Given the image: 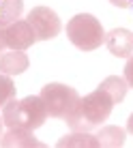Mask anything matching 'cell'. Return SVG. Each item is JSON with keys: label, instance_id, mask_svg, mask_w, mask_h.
I'll return each instance as SVG.
<instances>
[{"label": "cell", "instance_id": "8fae6325", "mask_svg": "<svg viewBox=\"0 0 133 148\" xmlns=\"http://www.w3.org/2000/svg\"><path fill=\"white\" fill-rule=\"evenodd\" d=\"M24 11V0H0V28L17 22Z\"/></svg>", "mask_w": 133, "mask_h": 148}, {"label": "cell", "instance_id": "3957f363", "mask_svg": "<svg viewBox=\"0 0 133 148\" xmlns=\"http://www.w3.org/2000/svg\"><path fill=\"white\" fill-rule=\"evenodd\" d=\"M66 37L82 52H93L105 43V30L90 13H80L66 22Z\"/></svg>", "mask_w": 133, "mask_h": 148}, {"label": "cell", "instance_id": "2e32d148", "mask_svg": "<svg viewBox=\"0 0 133 148\" xmlns=\"http://www.w3.org/2000/svg\"><path fill=\"white\" fill-rule=\"evenodd\" d=\"M110 2L118 9H133V0H110Z\"/></svg>", "mask_w": 133, "mask_h": 148}, {"label": "cell", "instance_id": "9a60e30c", "mask_svg": "<svg viewBox=\"0 0 133 148\" xmlns=\"http://www.w3.org/2000/svg\"><path fill=\"white\" fill-rule=\"evenodd\" d=\"M125 82L133 88V54L129 56V60H127V64H125Z\"/></svg>", "mask_w": 133, "mask_h": 148}, {"label": "cell", "instance_id": "30bf717a", "mask_svg": "<svg viewBox=\"0 0 133 148\" xmlns=\"http://www.w3.org/2000/svg\"><path fill=\"white\" fill-rule=\"evenodd\" d=\"M97 148L99 140L97 135H90L88 131H73L71 135H64L62 140H58V148Z\"/></svg>", "mask_w": 133, "mask_h": 148}, {"label": "cell", "instance_id": "ac0fdd59", "mask_svg": "<svg viewBox=\"0 0 133 148\" xmlns=\"http://www.w3.org/2000/svg\"><path fill=\"white\" fill-rule=\"evenodd\" d=\"M7 47V45H4V37H2V28H0V54H2V49Z\"/></svg>", "mask_w": 133, "mask_h": 148}, {"label": "cell", "instance_id": "6da1fadb", "mask_svg": "<svg viewBox=\"0 0 133 148\" xmlns=\"http://www.w3.org/2000/svg\"><path fill=\"white\" fill-rule=\"evenodd\" d=\"M114 101L105 90L97 88L90 95H86L84 99H77L75 108L71 110V114L66 116V125L71 127V131H93L97 127H101L110 118Z\"/></svg>", "mask_w": 133, "mask_h": 148}, {"label": "cell", "instance_id": "4fadbf2b", "mask_svg": "<svg viewBox=\"0 0 133 148\" xmlns=\"http://www.w3.org/2000/svg\"><path fill=\"white\" fill-rule=\"evenodd\" d=\"M97 140H99V146H103V148H118L125 144V129H120L116 125L103 127L99 131V135H97Z\"/></svg>", "mask_w": 133, "mask_h": 148}, {"label": "cell", "instance_id": "5bb4252c", "mask_svg": "<svg viewBox=\"0 0 133 148\" xmlns=\"http://www.w3.org/2000/svg\"><path fill=\"white\" fill-rule=\"evenodd\" d=\"M11 99H15V84L11 75L0 73V108H4Z\"/></svg>", "mask_w": 133, "mask_h": 148}, {"label": "cell", "instance_id": "8992f818", "mask_svg": "<svg viewBox=\"0 0 133 148\" xmlns=\"http://www.w3.org/2000/svg\"><path fill=\"white\" fill-rule=\"evenodd\" d=\"M2 37H4V45L9 49H28L37 43L32 26L26 19H17V22L9 24L7 28H2Z\"/></svg>", "mask_w": 133, "mask_h": 148}, {"label": "cell", "instance_id": "9c48e42d", "mask_svg": "<svg viewBox=\"0 0 133 148\" xmlns=\"http://www.w3.org/2000/svg\"><path fill=\"white\" fill-rule=\"evenodd\" d=\"M30 60L22 49H11V52L0 54V73L4 75H19L28 69Z\"/></svg>", "mask_w": 133, "mask_h": 148}, {"label": "cell", "instance_id": "52a82bcc", "mask_svg": "<svg viewBox=\"0 0 133 148\" xmlns=\"http://www.w3.org/2000/svg\"><path fill=\"white\" fill-rule=\"evenodd\" d=\"M105 45L112 56L116 58H129L133 54V32L125 28H114L105 34Z\"/></svg>", "mask_w": 133, "mask_h": 148}, {"label": "cell", "instance_id": "7a4b0ae2", "mask_svg": "<svg viewBox=\"0 0 133 148\" xmlns=\"http://www.w3.org/2000/svg\"><path fill=\"white\" fill-rule=\"evenodd\" d=\"M47 110L39 95H30L26 99L17 101L11 99L2 108V120L9 129H28L34 131L47 120Z\"/></svg>", "mask_w": 133, "mask_h": 148}, {"label": "cell", "instance_id": "d6986e66", "mask_svg": "<svg viewBox=\"0 0 133 148\" xmlns=\"http://www.w3.org/2000/svg\"><path fill=\"white\" fill-rule=\"evenodd\" d=\"M2 127H4V120H2V116H0V135H2Z\"/></svg>", "mask_w": 133, "mask_h": 148}, {"label": "cell", "instance_id": "ba28073f", "mask_svg": "<svg viewBox=\"0 0 133 148\" xmlns=\"http://www.w3.org/2000/svg\"><path fill=\"white\" fill-rule=\"evenodd\" d=\"M0 146L2 148H41L43 144L32 135L28 129H9L4 135H0Z\"/></svg>", "mask_w": 133, "mask_h": 148}, {"label": "cell", "instance_id": "7c38bea8", "mask_svg": "<svg viewBox=\"0 0 133 148\" xmlns=\"http://www.w3.org/2000/svg\"><path fill=\"white\" fill-rule=\"evenodd\" d=\"M99 88L105 90V92L112 97V101H114V103H120V101L125 99V95H127V88H129V84L125 82V77L110 75V77H105V79L99 84Z\"/></svg>", "mask_w": 133, "mask_h": 148}, {"label": "cell", "instance_id": "e0dca14e", "mask_svg": "<svg viewBox=\"0 0 133 148\" xmlns=\"http://www.w3.org/2000/svg\"><path fill=\"white\" fill-rule=\"evenodd\" d=\"M127 129H129V133H133V114L129 116V120H127Z\"/></svg>", "mask_w": 133, "mask_h": 148}, {"label": "cell", "instance_id": "277c9868", "mask_svg": "<svg viewBox=\"0 0 133 148\" xmlns=\"http://www.w3.org/2000/svg\"><path fill=\"white\" fill-rule=\"evenodd\" d=\"M39 97L43 99L45 110H47V114L52 118H66L71 114V110L75 108L77 99H80L75 88H71L66 84H58V82L43 86Z\"/></svg>", "mask_w": 133, "mask_h": 148}, {"label": "cell", "instance_id": "5b68a950", "mask_svg": "<svg viewBox=\"0 0 133 148\" xmlns=\"http://www.w3.org/2000/svg\"><path fill=\"white\" fill-rule=\"evenodd\" d=\"M26 22L32 26L37 41H49V39L58 37L60 30H62L60 17L49 7H34L32 11L28 13Z\"/></svg>", "mask_w": 133, "mask_h": 148}]
</instances>
